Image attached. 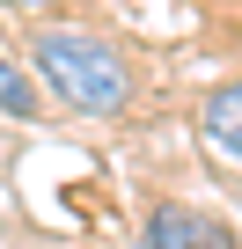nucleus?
<instances>
[{"mask_svg": "<svg viewBox=\"0 0 242 249\" xmlns=\"http://www.w3.org/2000/svg\"><path fill=\"white\" fill-rule=\"evenodd\" d=\"M30 66H37V81H44L74 117H95V124L125 117V110H132V95H140L132 59L117 52L110 37H95V30L37 22V30H30Z\"/></svg>", "mask_w": 242, "mask_h": 249, "instance_id": "1", "label": "nucleus"}, {"mask_svg": "<svg viewBox=\"0 0 242 249\" xmlns=\"http://www.w3.org/2000/svg\"><path fill=\"white\" fill-rule=\"evenodd\" d=\"M0 8H15V15H30V30H37L44 15H59V8H74V0H0Z\"/></svg>", "mask_w": 242, "mask_h": 249, "instance_id": "5", "label": "nucleus"}, {"mask_svg": "<svg viewBox=\"0 0 242 249\" xmlns=\"http://www.w3.org/2000/svg\"><path fill=\"white\" fill-rule=\"evenodd\" d=\"M0 117L37 124V81H30V66H15L8 52H0Z\"/></svg>", "mask_w": 242, "mask_h": 249, "instance_id": "4", "label": "nucleus"}, {"mask_svg": "<svg viewBox=\"0 0 242 249\" xmlns=\"http://www.w3.org/2000/svg\"><path fill=\"white\" fill-rule=\"evenodd\" d=\"M140 249H235V227L205 205H184V198H162L140 227Z\"/></svg>", "mask_w": 242, "mask_h": 249, "instance_id": "2", "label": "nucleus"}, {"mask_svg": "<svg viewBox=\"0 0 242 249\" xmlns=\"http://www.w3.org/2000/svg\"><path fill=\"white\" fill-rule=\"evenodd\" d=\"M198 132H205L220 154H235V161H242V81H220V88L205 95V110H198Z\"/></svg>", "mask_w": 242, "mask_h": 249, "instance_id": "3", "label": "nucleus"}]
</instances>
